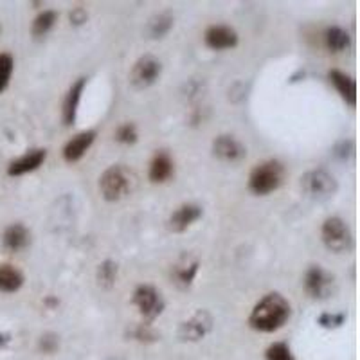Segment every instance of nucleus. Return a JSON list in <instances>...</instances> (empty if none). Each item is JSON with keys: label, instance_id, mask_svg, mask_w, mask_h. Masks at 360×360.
<instances>
[{"label": "nucleus", "instance_id": "nucleus-32", "mask_svg": "<svg viewBox=\"0 0 360 360\" xmlns=\"http://www.w3.org/2000/svg\"><path fill=\"white\" fill-rule=\"evenodd\" d=\"M0 31H2V27H0Z\"/></svg>", "mask_w": 360, "mask_h": 360}, {"label": "nucleus", "instance_id": "nucleus-12", "mask_svg": "<svg viewBox=\"0 0 360 360\" xmlns=\"http://www.w3.org/2000/svg\"><path fill=\"white\" fill-rule=\"evenodd\" d=\"M47 159V150L45 148H33L25 152L24 155L15 159L13 162H9L8 166V175L9 176H22L25 173H31L34 169H38L41 164Z\"/></svg>", "mask_w": 360, "mask_h": 360}, {"label": "nucleus", "instance_id": "nucleus-20", "mask_svg": "<svg viewBox=\"0 0 360 360\" xmlns=\"http://www.w3.org/2000/svg\"><path fill=\"white\" fill-rule=\"evenodd\" d=\"M324 45L332 53H342L349 47V34L346 29L339 25H332L324 31Z\"/></svg>", "mask_w": 360, "mask_h": 360}, {"label": "nucleus", "instance_id": "nucleus-16", "mask_svg": "<svg viewBox=\"0 0 360 360\" xmlns=\"http://www.w3.org/2000/svg\"><path fill=\"white\" fill-rule=\"evenodd\" d=\"M173 173H175V162H173L172 155L164 150L157 152L150 162V169H148L150 180L155 184H162V182H168L172 179Z\"/></svg>", "mask_w": 360, "mask_h": 360}, {"label": "nucleus", "instance_id": "nucleus-8", "mask_svg": "<svg viewBox=\"0 0 360 360\" xmlns=\"http://www.w3.org/2000/svg\"><path fill=\"white\" fill-rule=\"evenodd\" d=\"M213 328V317L205 310H198L197 314L191 315L188 321L180 324L179 337L182 340H189V342H197L202 340Z\"/></svg>", "mask_w": 360, "mask_h": 360}, {"label": "nucleus", "instance_id": "nucleus-18", "mask_svg": "<svg viewBox=\"0 0 360 360\" xmlns=\"http://www.w3.org/2000/svg\"><path fill=\"white\" fill-rule=\"evenodd\" d=\"M328 78L332 82V85L335 86V90L340 94V98L346 101V105H349L352 108H355L356 105V83L352 76H348L342 70H330L328 72Z\"/></svg>", "mask_w": 360, "mask_h": 360}, {"label": "nucleus", "instance_id": "nucleus-11", "mask_svg": "<svg viewBox=\"0 0 360 360\" xmlns=\"http://www.w3.org/2000/svg\"><path fill=\"white\" fill-rule=\"evenodd\" d=\"M213 155L224 162H240L247 157V150L233 135H218L213 141Z\"/></svg>", "mask_w": 360, "mask_h": 360}, {"label": "nucleus", "instance_id": "nucleus-4", "mask_svg": "<svg viewBox=\"0 0 360 360\" xmlns=\"http://www.w3.org/2000/svg\"><path fill=\"white\" fill-rule=\"evenodd\" d=\"M321 240L328 250L337 254L348 252L353 247L352 231H349L348 224L339 217H330L324 220L323 229H321Z\"/></svg>", "mask_w": 360, "mask_h": 360}, {"label": "nucleus", "instance_id": "nucleus-27", "mask_svg": "<svg viewBox=\"0 0 360 360\" xmlns=\"http://www.w3.org/2000/svg\"><path fill=\"white\" fill-rule=\"evenodd\" d=\"M137 128L134 123H124L115 130V141L121 144H135L137 143Z\"/></svg>", "mask_w": 360, "mask_h": 360}, {"label": "nucleus", "instance_id": "nucleus-31", "mask_svg": "<svg viewBox=\"0 0 360 360\" xmlns=\"http://www.w3.org/2000/svg\"><path fill=\"white\" fill-rule=\"evenodd\" d=\"M45 304H49V307H58V299H54V297H47L45 299Z\"/></svg>", "mask_w": 360, "mask_h": 360}, {"label": "nucleus", "instance_id": "nucleus-1", "mask_svg": "<svg viewBox=\"0 0 360 360\" xmlns=\"http://www.w3.org/2000/svg\"><path fill=\"white\" fill-rule=\"evenodd\" d=\"M292 308L287 299L278 292L266 294L256 303L249 315V324L252 330L262 333H274L290 319Z\"/></svg>", "mask_w": 360, "mask_h": 360}, {"label": "nucleus", "instance_id": "nucleus-10", "mask_svg": "<svg viewBox=\"0 0 360 360\" xmlns=\"http://www.w3.org/2000/svg\"><path fill=\"white\" fill-rule=\"evenodd\" d=\"M204 41L213 51L234 49L238 45V33L229 25H209L204 33Z\"/></svg>", "mask_w": 360, "mask_h": 360}, {"label": "nucleus", "instance_id": "nucleus-15", "mask_svg": "<svg viewBox=\"0 0 360 360\" xmlns=\"http://www.w3.org/2000/svg\"><path fill=\"white\" fill-rule=\"evenodd\" d=\"M85 85H86V78H78L72 85H70L69 92H67L65 101H63V108H62L63 124H67V127L74 124V121H76L79 101H82V94H83V90H85Z\"/></svg>", "mask_w": 360, "mask_h": 360}, {"label": "nucleus", "instance_id": "nucleus-5", "mask_svg": "<svg viewBox=\"0 0 360 360\" xmlns=\"http://www.w3.org/2000/svg\"><path fill=\"white\" fill-rule=\"evenodd\" d=\"M301 189L307 197L323 202L335 195L339 184H337L335 176L324 169H311L301 176Z\"/></svg>", "mask_w": 360, "mask_h": 360}, {"label": "nucleus", "instance_id": "nucleus-23", "mask_svg": "<svg viewBox=\"0 0 360 360\" xmlns=\"http://www.w3.org/2000/svg\"><path fill=\"white\" fill-rule=\"evenodd\" d=\"M58 20V13L53 9H47V11L40 13L33 22V27H31V33L34 38H44L45 34L49 33L51 29L54 27Z\"/></svg>", "mask_w": 360, "mask_h": 360}, {"label": "nucleus", "instance_id": "nucleus-6", "mask_svg": "<svg viewBox=\"0 0 360 360\" xmlns=\"http://www.w3.org/2000/svg\"><path fill=\"white\" fill-rule=\"evenodd\" d=\"M162 72V63L152 54L141 56L134 63L130 72V85L134 90H144L148 86L155 85Z\"/></svg>", "mask_w": 360, "mask_h": 360}, {"label": "nucleus", "instance_id": "nucleus-7", "mask_svg": "<svg viewBox=\"0 0 360 360\" xmlns=\"http://www.w3.org/2000/svg\"><path fill=\"white\" fill-rule=\"evenodd\" d=\"M131 303L137 307L139 314L146 321L157 319L164 311V307H166L160 292L155 287H152V285H139V287L135 288L134 295H131Z\"/></svg>", "mask_w": 360, "mask_h": 360}, {"label": "nucleus", "instance_id": "nucleus-26", "mask_svg": "<svg viewBox=\"0 0 360 360\" xmlns=\"http://www.w3.org/2000/svg\"><path fill=\"white\" fill-rule=\"evenodd\" d=\"M266 360H295L294 355H292L288 344L285 342H274L270 344L269 349L265 352Z\"/></svg>", "mask_w": 360, "mask_h": 360}, {"label": "nucleus", "instance_id": "nucleus-22", "mask_svg": "<svg viewBox=\"0 0 360 360\" xmlns=\"http://www.w3.org/2000/svg\"><path fill=\"white\" fill-rule=\"evenodd\" d=\"M117 263L112 262V259H105L103 263H99L98 270H96V279H98V285L103 288H112L115 285V279H117Z\"/></svg>", "mask_w": 360, "mask_h": 360}, {"label": "nucleus", "instance_id": "nucleus-30", "mask_svg": "<svg viewBox=\"0 0 360 360\" xmlns=\"http://www.w3.org/2000/svg\"><path fill=\"white\" fill-rule=\"evenodd\" d=\"M70 20H72V24H76V25L85 24V22H86V11L83 8L72 9V13H70Z\"/></svg>", "mask_w": 360, "mask_h": 360}, {"label": "nucleus", "instance_id": "nucleus-29", "mask_svg": "<svg viewBox=\"0 0 360 360\" xmlns=\"http://www.w3.org/2000/svg\"><path fill=\"white\" fill-rule=\"evenodd\" d=\"M40 346H41V349H44V352H47V353L54 352V349H56V346H58L56 335H45V337H41Z\"/></svg>", "mask_w": 360, "mask_h": 360}, {"label": "nucleus", "instance_id": "nucleus-2", "mask_svg": "<svg viewBox=\"0 0 360 360\" xmlns=\"http://www.w3.org/2000/svg\"><path fill=\"white\" fill-rule=\"evenodd\" d=\"M283 180H285V166L279 160L270 159L254 166L249 175V189L258 197H265L279 189Z\"/></svg>", "mask_w": 360, "mask_h": 360}, {"label": "nucleus", "instance_id": "nucleus-17", "mask_svg": "<svg viewBox=\"0 0 360 360\" xmlns=\"http://www.w3.org/2000/svg\"><path fill=\"white\" fill-rule=\"evenodd\" d=\"M29 242H31V233L20 221L8 225L2 234V247L9 252H18V250L25 249Z\"/></svg>", "mask_w": 360, "mask_h": 360}, {"label": "nucleus", "instance_id": "nucleus-25", "mask_svg": "<svg viewBox=\"0 0 360 360\" xmlns=\"http://www.w3.org/2000/svg\"><path fill=\"white\" fill-rule=\"evenodd\" d=\"M13 70H15V60H13L11 54L0 53V94L8 89Z\"/></svg>", "mask_w": 360, "mask_h": 360}, {"label": "nucleus", "instance_id": "nucleus-9", "mask_svg": "<svg viewBox=\"0 0 360 360\" xmlns=\"http://www.w3.org/2000/svg\"><path fill=\"white\" fill-rule=\"evenodd\" d=\"M333 278L319 265H311L304 274V290L310 297L324 299L332 294Z\"/></svg>", "mask_w": 360, "mask_h": 360}, {"label": "nucleus", "instance_id": "nucleus-14", "mask_svg": "<svg viewBox=\"0 0 360 360\" xmlns=\"http://www.w3.org/2000/svg\"><path fill=\"white\" fill-rule=\"evenodd\" d=\"M202 213H204V211H202L200 205L197 204L180 205L179 209L173 211L172 217H169V229H172L173 233H184V231H188L189 227L202 217Z\"/></svg>", "mask_w": 360, "mask_h": 360}, {"label": "nucleus", "instance_id": "nucleus-3", "mask_svg": "<svg viewBox=\"0 0 360 360\" xmlns=\"http://www.w3.org/2000/svg\"><path fill=\"white\" fill-rule=\"evenodd\" d=\"M134 182V175L124 166L114 164L99 176V191L107 202H119L130 195Z\"/></svg>", "mask_w": 360, "mask_h": 360}, {"label": "nucleus", "instance_id": "nucleus-19", "mask_svg": "<svg viewBox=\"0 0 360 360\" xmlns=\"http://www.w3.org/2000/svg\"><path fill=\"white\" fill-rule=\"evenodd\" d=\"M24 285V274L17 266L9 263H0V292L4 294H15Z\"/></svg>", "mask_w": 360, "mask_h": 360}, {"label": "nucleus", "instance_id": "nucleus-24", "mask_svg": "<svg viewBox=\"0 0 360 360\" xmlns=\"http://www.w3.org/2000/svg\"><path fill=\"white\" fill-rule=\"evenodd\" d=\"M198 266H200V263L195 259V262H186L182 263V265H176L175 266V281L176 285H180L182 288H188L191 287V283L195 281V278H197V272H198Z\"/></svg>", "mask_w": 360, "mask_h": 360}, {"label": "nucleus", "instance_id": "nucleus-13", "mask_svg": "<svg viewBox=\"0 0 360 360\" xmlns=\"http://www.w3.org/2000/svg\"><path fill=\"white\" fill-rule=\"evenodd\" d=\"M96 131L94 130H83L79 134H76L70 141H67V144L63 146V160L69 164L78 162L83 159L86 152L90 150V146L94 144Z\"/></svg>", "mask_w": 360, "mask_h": 360}, {"label": "nucleus", "instance_id": "nucleus-21", "mask_svg": "<svg viewBox=\"0 0 360 360\" xmlns=\"http://www.w3.org/2000/svg\"><path fill=\"white\" fill-rule=\"evenodd\" d=\"M173 27V15L172 13H159L146 25V34L153 40L162 38L172 31Z\"/></svg>", "mask_w": 360, "mask_h": 360}, {"label": "nucleus", "instance_id": "nucleus-28", "mask_svg": "<svg viewBox=\"0 0 360 360\" xmlns=\"http://www.w3.org/2000/svg\"><path fill=\"white\" fill-rule=\"evenodd\" d=\"M317 323L323 328H339L346 323V314H330V311H326V314L319 315Z\"/></svg>", "mask_w": 360, "mask_h": 360}]
</instances>
